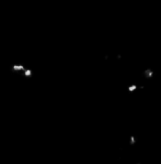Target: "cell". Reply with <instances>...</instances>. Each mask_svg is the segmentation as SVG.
Instances as JSON below:
<instances>
[{
    "instance_id": "obj_1",
    "label": "cell",
    "mask_w": 161,
    "mask_h": 164,
    "mask_svg": "<svg viewBox=\"0 0 161 164\" xmlns=\"http://www.w3.org/2000/svg\"><path fill=\"white\" fill-rule=\"evenodd\" d=\"M136 89H138V86H136V85H135V84H133V85H131V86L128 88V91H130V93H133V91H135Z\"/></svg>"
},
{
    "instance_id": "obj_2",
    "label": "cell",
    "mask_w": 161,
    "mask_h": 164,
    "mask_svg": "<svg viewBox=\"0 0 161 164\" xmlns=\"http://www.w3.org/2000/svg\"><path fill=\"white\" fill-rule=\"evenodd\" d=\"M136 143V139H135V137L132 136L131 138H130V144H135Z\"/></svg>"
},
{
    "instance_id": "obj_3",
    "label": "cell",
    "mask_w": 161,
    "mask_h": 164,
    "mask_svg": "<svg viewBox=\"0 0 161 164\" xmlns=\"http://www.w3.org/2000/svg\"><path fill=\"white\" fill-rule=\"evenodd\" d=\"M146 74H147V77H151L153 76V72L150 71V70H147L146 71Z\"/></svg>"
}]
</instances>
